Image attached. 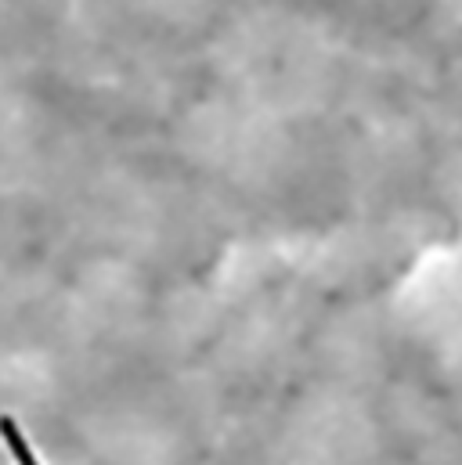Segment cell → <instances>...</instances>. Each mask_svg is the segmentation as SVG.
I'll list each match as a JSON object with an SVG mask.
<instances>
[{
  "label": "cell",
  "instance_id": "obj_1",
  "mask_svg": "<svg viewBox=\"0 0 462 465\" xmlns=\"http://www.w3.org/2000/svg\"><path fill=\"white\" fill-rule=\"evenodd\" d=\"M0 440H4V448H7V455H11L15 465H44L36 459L29 437L22 433V426H18L11 415H0Z\"/></svg>",
  "mask_w": 462,
  "mask_h": 465
}]
</instances>
